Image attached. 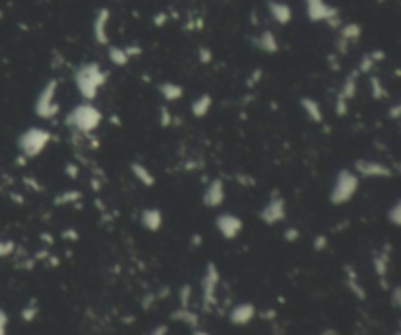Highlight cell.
Wrapping results in <instances>:
<instances>
[{
	"instance_id": "6da1fadb",
	"label": "cell",
	"mask_w": 401,
	"mask_h": 335,
	"mask_svg": "<svg viewBox=\"0 0 401 335\" xmlns=\"http://www.w3.org/2000/svg\"><path fill=\"white\" fill-rule=\"evenodd\" d=\"M72 78L80 97L87 102H93L107 83L108 72L97 62H88L77 66Z\"/></svg>"
},
{
	"instance_id": "7a4b0ae2",
	"label": "cell",
	"mask_w": 401,
	"mask_h": 335,
	"mask_svg": "<svg viewBox=\"0 0 401 335\" xmlns=\"http://www.w3.org/2000/svg\"><path fill=\"white\" fill-rule=\"evenodd\" d=\"M104 114L93 102L83 101L82 104L75 105L68 114H66V126L78 133V135H85L90 136L93 132H96L100 124H102Z\"/></svg>"
},
{
	"instance_id": "3957f363",
	"label": "cell",
	"mask_w": 401,
	"mask_h": 335,
	"mask_svg": "<svg viewBox=\"0 0 401 335\" xmlns=\"http://www.w3.org/2000/svg\"><path fill=\"white\" fill-rule=\"evenodd\" d=\"M52 141V133L44 127H28L17 136V149L25 160L41 155Z\"/></svg>"
},
{
	"instance_id": "277c9868",
	"label": "cell",
	"mask_w": 401,
	"mask_h": 335,
	"mask_svg": "<svg viewBox=\"0 0 401 335\" xmlns=\"http://www.w3.org/2000/svg\"><path fill=\"white\" fill-rule=\"evenodd\" d=\"M360 185V177L351 171V169H340L335 174L334 184L329 191V201L334 205H343L348 204L359 190Z\"/></svg>"
},
{
	"instance_id": "5b68a950",
	"label": "cell",
	"mask_w": 401,
	"mask_h": 335,
	"mask_svg": "<svg viewBox=\"0 0 401 335\" xmlns=\"http://www.w3.org/2000/svg\"><path fill=\"white\" fill-rule=\"evenodd\" d=\"M58 86H60V83H58L56 78H50V80H47L44 83L41 91L38 93L33 110H35V114L39 117V119L52 121L53 117L58 116V113H60V104L56 101Z\"/></svg>"
},
{
	"instance_id": "8992f818",
	"label": "cell",
	"mask_w": 401,
	"mask_h": 335,
	"mask_svg": "<svg viewBox=\"0 0 401 335\" xmlns=\"http://www.w3.org/2000/svg\"><path fill=\"white\" fill-rule=\"evenodd\" d=\"M306 16L312 24H328L331 28H338L342 25V19H340V11L337 7L331 5L326 0H303Z\"/></svg>"
},
{
	"instance_id": "52a82bcc",
	"label": "cell",
	"mask_w": 401,
	"mask_h": 335,
	"mask_svg": "<svg viewBox=\"0 0 401 335\" xmlns=\"http://www.w3.org/2000/svg\"><path fill=\"white\" fill-rule=\"evenodd\" d=\"M219 282H221V276H219L218 266L215 263H207L203 279H200V298L206 307L215 306L216 296H218V288Z\"/></svg>"
},
{
	"instance_id": "ba28073f",
	"label": "cell",
	"mask_w": 401,
	"mask_h": 335,
	"mask_svg": "<svg viewBox=\"0 0 401 335\" xmlns=\"http://www.w3.org/2000/svg\"><path fill=\"white\" fill-rule=\"evenodd\" d=\"M360 36H362V27L357 22H347L337 28V38L334 41L335 53L337 55H347L348 49L353 44H357Z\"/></svg>"
},
{
	"instance_id": "9c48e42d",
	"label": "cell",
	"mask_w": 401,
	"mask_h": 335,
	"mask_svg": "<svg viewBox=\"0 0 401 335\" xmlns=\"http://www.w3.org/2000/svg\"><path fill=\"white\" fill-rule=\"evenodd\" d=\"M285 216H287L285 201L279 194H273L268 199V202L262 207V210L259 211V218L268 226L282 223L285 220Z\"/></svg>"
},
{
	"instance_id": "30bf717a",
	"label": "cell",
	"mask_w": 401,
	"mask_h": 335,
	"mask_svg": "<svg viewBox=\"0 0 401 335\" xmlns=\"http://www.w3.org/2000/svg\"><path fill=\"white\" fill-rule=\"evenodd\" d=\"M110 22H111L110 8L100 7L93 19V36L99 46H110Z\"/></svg>"
},
{
	"instance_id": "8fae6325",
	"label": "cell",
	"mask_w": 401,
	"mask_h": 335,
	"mask_svg": "<svg viewBox=\"0 0 401 335\" xmlns=\"http://www.w3.org/2000/svg\"><path fill=\"white\" fill-rule=\"evenodd\" d=\"M359 177H365V179H387L392 175L390 166H387L383 162H376V160H367V159H360L354 163L353 169Z\"/></svg>"
},
{
	"instance_id": "7c38bea8",
	"label": "cell",
	"mask_w": 401,
	"mask_h": 335,
	"mask_svg": "<svg viewBox=\"0 0 401 335\" xmlns=\"http://www.w3.org/2000/svg\"><path fill=\"white\" fill-rule=\"evenodd\" d=\"M215 227L219 232V235L226 240H234L243 230V221L240 220V216L224 211L216 216L215 220Z\"/></svg>"
},
{
	"instance_id": "4fadbf2b",
	"label": "cell",
	"mask_w": 401,
	"mask_h": 335,
	"mask_svg": "<svg viewBox=\"0 0 401 335\" xmlns=\"http://www.w3.org/2000/svg\"><path fill=\"white\" fill-rule=\"evenodd\" d=\"M226 201V185L221 179H212L204 193H203V204L207 208H218Z\"/></svg>"
},
{
	"instance_id": "5bb4252c",
	"label": "cell",
	"mask_w": 401,
	"mask_h": 335,
	"mask_svg": "<svg viewBox=\"0 0 401 335\" xmlns=\"http://www.w3.org/2000/svg\"><path fill=\"white\" fill-rule=\"evenodd\" d=\"M267 10L273 21L279 25H289L293 19V8L287 2H280V0H268Z\"/></svg>"
},
{
	"instance_id": "9a60e30c",
	"label": "cell",
	"mask_w": 401,
	"mask_h": 335,
	"mask_svg": "<svg viewBox=\"0 0 401 335\" xmlns=\"http://www.w3.org/2000/svg\"><path fill=\"white\" fill-rule=\"evenodd\" d=\"M254 46L267 55H274L279 52V39L273 30L265 28L257 36H254Z\"/></svg>"
},
{
	"instance_id": "2e32d148",
	"label": "cell",
	"mask_w": 401,
	"mask_h": 335,
	"mask_svg": "<svg viewBox=\"0 0 401 335\" xmlns=\"http://www.w3.org/2000/svg\"><path fill=\"white\" fill-rule=\"evenodd\" d=\"M139 221L149 232H158L163 226V213L157 207H148L139 215Z\"/></svg>"
},
{
	"instance_id": "e0dca14e",
	"label": "cell",
	"mask_w": 401,
	"mask_h": 335,
	"mask_svg": "<svg viewBox=\"0 0 401 335\" xmlns=\"http://www.w3.org/2000/svg\"><path fill=\"white\" fill-rule=\"evenodd\" d=\"M299 107L307 116V119L313 124H322L323 123V108L320 105V102L313 97L304 96L299 99Z\"/></svg>"
},
{
	"instance_id": "ac0fdd59",
	"label": "cell",
	"mask_w": 401,
	"mask_h": 335,
	"mask_svg": "<svg viewBox=\"0 0 401 335\" xmlns=\"http://www.w3.org/2000/svg\"><path fill=\"white\" fill-rule=\"evenodd\" d=\"M359 71L354 69L351 71L347 77H345V80L342 83V86H340L338 93H337V97H340V99H343L347 102L353 101L356 94H357V88H359Z\"/></svg>"
},
{
	"instance_id": "d6986e66",
	"label": "cell",
	"mask_w": 401,
	"mask_h": 335,
	"mask_svg": "<svg viewBox=\"0 0 401 335\" xmlns=\"http://www.w3.org/2000/svg\"><path fill=\"white\" fill-rule=\"evenodd\" d=\"M386 58V53L384 50H381V49H375L371 52H367L365 55H362V58L359 60V65H357V71L359 74H370L375 66L378 63H381Z\"/></svg>"
},
{
	"instance_id": "ffe728a7",
	"label": "cell",
	"mask_w": 401,
	"mask_h": 335,
	"mask_svg": "<svg viewBox=\"0 0 401 335\" xmlns=\"http://www.w3.org/2000/svg\"><path fill=\"white\" fill-rule=\"evenodd\" d=\"M255 315V307L249 302L237 304L231 310V321L235 324H246L249 323Z\"/></svg>"
},
{
	"instance_id": "44dd1931",
	"label": "cell",
	"mask_w": 401,
	"mask_h": 335,
	"mask_svg": "<svg viewBox=\"0 0 401 335\" xmlns=\"http://www.w3.org/2000/svg\"><path fill=\"white\" fill-rule=\"evenodd\" d=\"M212 107H213V97L209 93H204V94L197 96L196 99L191 102L190 110H191V114L194 117L200 119V117H206L210 113Z\"/></svg>"
},
{
	"instance_id": "7402d4cb",
	"label": "cell",
	"mask_w": 401,
	"mask_h": 335,
	"mask_svg": "<svg viewBox=\"0 0 401 335\" xmlns=\"http://www.w3.org/2000/svg\"><path fill=\"white\" fill-rule=\"evenodd\" d=\"M130 172L133 174L135 179L145 185V187H154L155 184V177L154 174L151 172V169L148 166H145L143 163H139V162H132L130 163Z\"/></svg>"
},
{
	"instance_id": "603a6c76",
	"label": "cell",
	"mask_w": 401,
	"mask_h": 335,
	"mask_svg": "<svg viewBox=\"0 0 401 335\" xmlns=\"http://www.w3.org/2000/svg\"><path fill=\"white\" fill-rule=\"evenodd\" d=\"M158 93L166 102H176L184 97V88L174 82H163L158 85Z\"/></svg>"
},
{
	"instance_id": "cb8c5ba5",
	"label": "cell",
	"mask_w": 401,
	"mask_h": 335,
	"mask_svg": "<svg viewBox=\"0 0 401 335\" xmlns=\"http://www.w3.org/2000/svg\"><path fill=\"white\" fill-rule=\"evenodd\" d=\"M107 55H108L110 63H111L113 66H116V68H124V66H127L129 62H130V58H129V55L126 53L124 47H119V46H108Z\"/></svg>"
},
{
	"instance_id": "d4e9b609",
	"label": "cell",
	"mask_w": 401,
	"mask_h": 335,
	"mask_svg": "<svg viewBox=\"0 0 401 335\" xmlns=\"http://www.w3.org/2000/svg\"><path fill=\"white\" fill-rule=\"evenodd\" d=\"M370 93H371V97L376 101H383L389 96L383 80H381L378 75H370Z\"/></svg>"
},
{
	"instance_id": "484cf974",
	"label": "cell",
	"mask_w": 401,
	"mask_h": 335,
	"mask_svg": "<svg viewBox=\"0 0 401 335\" xmlns=\"http://www.w3.org/2000/svg\"><path fill=\"white\" fill-rule=\"evenodd\" d=\"M82 198V194L80 191H65V193H60L56 198H55V204L56 205H68V204H74L75 201H78Z\"/></svg>"
},
{
	"instance_id": "4316f807",
	"label": "cell",
	"mask_w": 401,
	"mask_h": 335,
	"mask_svg": "<svg viewBox=\"0 0 401 335\" xmlns=\"http://www.w3.org/2000/svg\"><path fill=\"white\" fill-rule=\"evenodd\" d=\"M373 266H375V272L379 276V278H384V276L387 274V268H389L387 255H384V254H378V255H375V259H373Z\"/></svg>"
},
{
	"instance_id": "83f0119b",
	"label": "cell",
	"mask_w": 401,
	"mask_h": 335,
	"mask_svg": "<svg viewBox=\"0 0 401 335\" xmlns=\"http://www.w3.org/2000/svg\"><path fill=\"white\" fill-rule=\"evenodd\" d=\"M16 252V243L10 238H0V259H7Z\"/></svg>"
},
{
	"instance_id": "f1b7e54d",
	"label": "cell",
	"mask_w": 401,
	"mask_h": 335,
	"mask_svg": "<svg viewBox=\"0 0 401 335\" xmlns=\"http://www.w3.org/2000/svg\"><path fill=\"white\" fill-rule=\"evenodd\" d=\"M38 313H39V307L32 301L28 302L22 310H21V317L25 323H32L36 317H38Z\"/></svg>"
},
{
	"instance_id": "f546056e",
	"label": "cell",
	"mask_w": 401,
	"mask_h": 335,
	"mask_svg": "<svg viewBox=\"0 0 401 335\" xmlns=\"http://www.w3.org/2000/svg\"><path fill=\"white\" fill-rule=\"evenodd\" d=\"M387 218L389 223H392L393 226H399L401 224V202L396 201L387 211Z\"/></svg>"
},
{
	"instance_id": "4dcf8cb0",
	"label": "cell",
	"mask_w": 401,
	"mask_h": 335,
	"mask_svg": "<svg viewBox=\"0 0 401 335\" xmlns=\"http://www.w3.org/2000/svg\"><path fill=\"white\" fill-rule=\"evenodd\" d=\"M197 60H199L200 65H204V66L210 65V63L213 62V52H212V49L207 47V46H200V47L197 49Z\"/></svg>"
},
{
	"instance_id": "1f68e13d",
	"label": "cell",
	"mask_w": 401,
	"mask_h": 335,
	"mask_svg": "<svg viewBox=\"0 0 401 335\" xmlns=\"http://www.w3.org/2000/svg\"><path fill=\"white\" fill-rule=\"evenodd\" d=\"M158 119H160V126L162 127H169L174 121V116L171 113V110L166 105L160 107V113H158Z\"/></svg>"
},
{
	"instance_id": "d6a6232c",
	"label": "cell",
	"mask_w": 401,
	"mask_h": 335,
	"mask_svg": "<svg viewBox=\"0 0 401 335\" xmlns=\"http://www.w3.org/2000/svg\"><path fill=\"white\" fill-rule=\"evenodd\" d=\"M174 317H177L179 320H182L188 324H196L197 323V317L194 313H191L187 307H182L177 313H174Z\"/></svg>"
},
{
	"instance_id": "836d02e7",
	"label": "cell",
	"mask_w": 401,
	"mask_h": 335,
	"mask_svg": "<svg viewBox=\"0 0 401 335\" xmlns=\"http://www.w3.org/2000/svg\"><path fill=\"white\" fill-rule=\"evenodd\" d=\"M348 285H350L351 291H354V293H356V296H359L360 299L365 298V290H364L362 287H360V284L357 282L354 271H351V274H350V278H348Z\"/></svg>"
},
{
	"instance_id": "e575fe53",
	"label": "cell",
	"mask_w": 401,
	"mask_h": 335,
	"mask_svg": "<svg viewBox=\"0 0 401 335\" xmlns=\"http://www.w3.org/2000/svg\"><path fill=\"white\" fill-rule=\"evenodd\" d=\"M190 298H191V287L190 285H182V287H180V291H179V299H180V304H182V307H188Z\"/></svg>"
},
{
	"instance_id": "d590c367",
	"label": "cell",
	"mask_w": 401,
	"mask_h": 335,
	"mask_svg": "<svg viewBox=\"0 0 401 335\" xmlns=\"http://www.w3.org/2000/svg\"><path fill=\"white\" fill-rule=\"evenodd\" d=\"M8 313L4 310V309H0V335H7L8 333Z\"/></svg>"
},
{
	"instance_id": "8d00e7d4",
	"label": "cell",
	"mask_w": 401,
	"mask_h": 335,
	"mask_svg": "<svg viewBox=\"0 0 401 335\" xmlns=\"http://www.w3.org/2000/svg\"><path fill=\"white\" fill-rule=\"evenodd\" d=\"M262 75H264V71H262V69H260V68L254 69V71L249 74V78H248V86H254V85H257L260 80H262Z\"/></svg>"
},
{
	"instance_id": "74e56055",
	"label": "cell",
	"mask_w": 401,
	"mask_h": 335,
	"mask_svg": "<svg viewBox=\"0 0 401 335\" xmlns=\"http://www.w3.org/2000/svg\"><path fill=\"white\" fill-rule=\"evenodd\" d=\"M124 50H126V53L129 55L130 60H132V58H136V56H139V55L143 53L141 46H138V44H127V46L124 47Z\"/></svg>"
},
{
	"instance_id": "f35d334b",
	"label": "cell",
	"mask_w": 401,
	"mask_h": 335,
	"mask_svg": "<svg viewBox=\"0 0 401 335\" xmlns=\"http://www.w3.org/2000/svg\"><path fill=\"white\" fill-rule=\"evenodd\" d=\"M326 246H328V238H326V235H317L315 238H313V249L315 251H323V249H326Z\"/></svg>"
},
{
	"instance_id": "ab89813d",
	"label": "cell",
	"mask_w": 401,
	"mask_h": 335,
	"mask_svg": "<svg viewBox=\"0 0 401 335\" xmlns=\"http://www.w3.org/2000/svg\"><path fill=\"white\" fill-rule=\"evenodd\" d=\"M152 22H154V25H155V27H163V25L168 22V14H166V13H163V11H158V13H155V16L152 17Z\"/></svg>"
},
{
	"instance_id": "60d3db41",
	"label": "cell",
	"mask_w": 401,
	"mask_h": 335,
	"mask_svg": "<svg viewBox=\"0 0 401 335\" xmlns=\"http://www.w3.org/2000/svg\"><path fill=\"white\" fill-rule=\"evenodd\" d=\"M284 238H285L289 243H295V241L299 238V230L295 229V227H289V229L284 232Z\"/></svg>"
},
{
	"instance_id": "b9f144b4",
	"label": "cell",
	"mask_w": 401,
	"mask_h": 335,
	"mask_svg": "<svg viewBox=\"0 0 401 335\" xmlns=\"http://www.w3.org/2000/svg\"><path fill=\"white\" fill-rule=\"evenodd\" d=\"M399 114H401V107H399L398 104H395L393 107L389 108V117H390V119L396 121L398 117H399Z\"/></svg>"
},
{
	"instance_id": "7bdbcfd3",
	"label": "cell",
	"mask_w": 401,
	"mask_h": 335,
	"mask_svg": "<svg viewBox=\"0 0 401 335\" xmlns=\"http://www.w3.org/2000/svg\"><path fill=\"white\" fill-rule=\"evenodd\" d=\"M393 304L395 306L399 304V287H395V290H393Z\"/></svg>"
},
{
	"instance_id": "ee69618b",
	"label": "cell",
	"mask_w": 401,
	"mask_h": 335,
	"mask_svg": "<svg viewBox=\"0 0 401 335\" xmlns=\"http://www.w3.org/2000/svg\"><path fill=\"white\" fill-rule=\"evenodd\" d=\"M378 2H379V4H383V2H386V0H378Z\"/></svg>"
},
{
	"instance_id": "f6af8a7d",
	"label": "cell",
	"mask_w": 401,
	"mask_h": 335,
	"mask_svg": "<svg viewBox=\"0 0 401 335\" xmlns=\"http://www.w3.org/2000/svg\"><path fill=\"white\" fill-rule=\"evenodd\" d=\"M116 2H121V0H116Z\"/></svg>"
}]
</instances>
